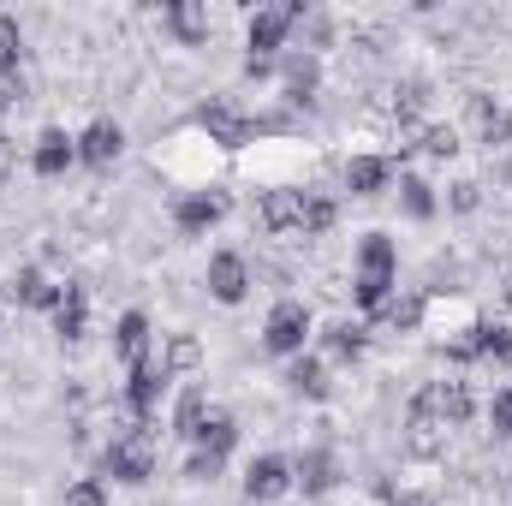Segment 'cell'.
<instances>
[{
  "mask_svg": "<svg viewBox=\"0 0 512 506\" xmlns=\"http://www.w3.org/2000/svg\"><path fill=\"white\" fill-rule=\"evenodd\" d=\"M399 506H429V501H399Z\"/></svg>",
  "mask_w": 512,
  "mask_h": 506,
  "instance_id": "obj_38",
  "label": "cell"
},
{
  "mask_svg": "<svg viewBox=\"0 0 512 506\" xmlns=\"http://www.w3.org/2000/svg\"><path fill=\"white\" fill-rule=\"evenodd\" d=\"M6 298H12L18 310H48V316H54V304H60V280H48V268L24 262V268L6 274Z\"/></svg>",
  "mask_w": 512,
  "mask_h": 506,
  "instance_id": "obj_11",
  "label": "cell"
},
{
  "mask_svg": "<svg viewBox=\"0 0 512 506\" xmlns=\"http://www.w3.org/2000/svg\"><path fill=\"white\" fill-rule=\"evenodd\" d=\"M54 334H60L66 346H78V340L90 334V292H84L78 280H60V304H54Z\"/></svg>",
  "mask_w": 512,
  "mask_h": 506,
  "instance_id": "obj_18",
  "label": "cell"
},
{
  "mask_svg": "<svg viewBox=\"0 0 512 506\" xmlns=\"http://www.w3.org/2000/svg\"><path fill=\"white\" fill-rule=\"evenodd\" d=\"M280 90H286V102H292V108H310V102H316V90H322V60H316V54H304V48H292V54L280 60Z\"/></svg>",
  "mask_w": 512,
  "mask_h": 506,
  "instance_id": "obj_15",
  "label": "cell"
},
{
  "mask_svg": "<svg viewBox=\"0 0 512 506\" xmlns=\"http://www.w3.org/2000/svg\"><path fill=\"white\" fill-rule=\"evenodd\" d=\"M352 274H382V280H399V245L387 233H364L358 251H352Z\"/></svg>",
  "mask_w": 512,
  "mask_h": 506,
  "instance_id": "obj_22",
  "label": "cell"
},
{
  "mask_svg": "<svg viewBox=\"0 0 512 506\" xmlns=\"http://www.w3.org/2000/svg\"><path fill=\"white\" fill-rule=\"evenodd\" d=\"M221 221H227V191L203 185V191H179V197H173V227H179L185 239H203V233H215Z\"/></svg>",
  "mask_w": 512,
  "mask_h": 506,
  "instance_id": "obj_4",
  "label": "cell"
},
{
  "mask_svg": "<svg viewBox=\"0 0 512 506\" xmlns=\"http://www.w3.org/2000/svg\"><path fill=\"white\" fill-rule=\"evenodd\" d=\"M483 417H489V435H495V441H512V387H495V393H489Z\"/></svg>",
  "mask_w": 512,
  "mask_h": 506,
  "instance_id": "obj_32",
  "label": "cell"
},
{
  "mask_svg": "<svg viewBox=\"0 0 512 506\" xmlns=\"http://www.w3.org/2000/svg\"><path fill=\"white\" fill-rule=\"evenodd\" d=\"M340 227V203L328 197V191H316V185H304V209H298V233L304 239H322V233H334Z\"/></svg>",
  "mask_w": 512,
  "mask_h": 506,
  "instance_id": "obj_24",
  "label": "cell"
},
{
  "mask_svg": "<svg viewBox=\"0 0 512 506\" xmlns=\"http://www.w3.org/2000/svg\"><path fill=\"white\" fill-rule=\"evenodd\" d=\"M322 352H328L334 364H358V358L370 352V328H364L358 316H340V322L322 328Z\"/></svg>",
  "mask_w": 512,
  "mask_h": 506,
  "instance_id": "obj_21",
  "label": "cell"
},
{
  "mask_svg": "<svg viewBox=\"0 0 512 506\" xmlns=\"http://www.w3.org/2000/svg\"><path fill=\"white\" fill-rule=\"evenodd\" d=\"M209 387H185L179 399H173V435H185V441H197V429L209 423Z\"/></svg>",
  "mask_w": 512,
  "mask_h": 506,
  "instance_id": "obj_27",
  "label": "cell"
},
{
  "mask_svg": "<svg viewBox=\"0 0 512 506\" xmlns=\"http://www.w3.org/2000/svg\"><path fill=\"white\" fill-rule=\"evenodd\" d=\"M60 506H108V489H102L96 477H78V483H66Z\"/></svg>",
  "mask_w": 512,
  "mask_h": 506,
  "instance_id": "obj_34",
  "label": "cell"
},
{
  "mask_svg": "<svg viewBox=\"0 0 512 506\" xmlns=\"http://www.w3.org/2000/svg\"><path fill=\"white\" fill-rule=\"evenodd\" d=\"M72 167H78V137H72V131L48 126L30 143V173H36V179H66Z\"/></svg>",
  "mask_w": 512,
  "mask_h": 506,
  "instance_id": "obj_10",
  "label": "cell"
},
{
  "mask_svg": "<svg viewBox=\"0 0 512 506\" xmlns=\"http://www.w3.org/2000/svg\"><path fill=\"white\" fill-rule=\"evenodd\" d=\"M197 126L209 131V143H221V149H245V143H251V131H256L251 120L227 102V96L203 102V108H197Z\"/></svg>",
  "mask_w": 512,
  "mask_h": 506,
  "instance_id": "obj_14",
  "label": "cell"
},
{
  "mask_svg": "<svg viewBox=\"0 0 512 506\" xmlns=\"http://www.w3.org/2000/svg\"><path fill=\"white\" fill-rule=\"evenodd\" d=\"M393 179H399V167L387 161V155H346V167H340V185L358 197V203H376L393 191Z\"/></svg>",
  "mask_w": 512,
  "mask_h": 506,
  "instance_id": "obj_9",
  "label": "cell"
},
{
  "mask_svg": "<svg viewBox=\"0 0 512 506\" xmlns=\"http://www.w3.org/2000/svg\"><path fill=\"white\" fill-rule=\"evenodd\" d=\"M447 209L453 215H477L483 209V179H453L447 185Z\"/></svg>",
  "mask_w": 512,
  "mask_h": 506,
  "instance_id": "obj_33",
  "label": "cell"
},
{
  "mask_svg": "<svg viewBox=\"0 0 512 506\" xmlns=\"http://www.w3.org/2000/svg\"><path fill=\"white\" fill-rule=\"evenodd\" d=\"M292 489V459L286 453H256L251 465H245V501H280Z\"/></svg>",
  "mask_w": 512,
  "mask_h": 506,
  "instance_id": "obj_13",
  "label": "cell"
},
{
  "mask_svg": "<svg viewBox=\"0 0 512 506\" xmlns=\"http://www.w3.org/2000/svg\"><path fill=\"white\" fill-rule=\"evenodd\" d=\"M221 465H227V459H215V453H197V447H191V459H185V483H215V477H221Z\"/></svg>",
  "mask_w": 512,
  "mask_h": 506,
  "instance_id": "obj_35",
  "label": "cell"
},
{
  "mask_svg": "<svg viewBox=\"0 0 512 506\" xmlns=\"http://www.w3.org/2000/svg\"><path fill=\"white\" fill-rule=\"evenodd\" d=\"M292 489L304 495V501H322V495H334L340 489V453L334 447H304L298 459H292Z\"/></svg>",
  "mask_w": 512,
  "mask_h": 506,
  "instance_id": "obj_7",
  "label": "cell"
},
{
  "mask_svg": "<svg viewBox=\"0 0 512 506\" xmlns=\"http://www.w3.org/2000/svg\"><path fill=\"white\" fill-rule=\"evenodd\" d=\"M298 209H304V191H292V185H268V191L256 197L262 233H298Z\"/></svg>",
  "mask_w": 512,
  "mask_h": 506,
  "instance_id": "obj_17",
  "label": "cell"
},
{
  "mask_svg": "<svg viewBox=\"0 0 512 506\" xmlns=\"http://www.w3.org/2000/svg\"><path fill=\"white\" fill-rule=\"evenodd\" d=\"M465 131H471L489 155H507L512 149V114L489 96V90H471V96H465Z\"/></svg>",
  "mask_w": 512,
  "mask_h": 506,
  "instance_id": "obj_3",
  "label": "cell"
},
{
  "mask_svg": "<svg viewBox=\"0 0 512 506\" xmlns=\"http://www.w3.org/2000/svg\"><path fill=\"white\" fill-rule=\"evenodd\" d=\"M286 387H292L298 399H328V358H316V352L292 358V364H286Z\"/></svg>",
  "mask_w": 512,
  "mask_h": 506,
  "instance_id": "obj_26",
  "label": "cell"
},
{
  "mask_svg": "<svg viewBox=\"0 0 512 506\" xmlns=\"http://www.w3.org/2000/svg\"><path fill=\"white\" fill-rule=\"evenodd\" d=\"M6 173H12V137L0 131V179H6Z\"/></svg>",
  "mask_w": 512,
  "mask_h": 506,
  "instance_id": "obj_37",
  "label": "cell"
},
{
  "mask_svg": "<svg viewBox=\"0 0 512 506\" xmlns=\"http://www.w3.org/2000/svg\"><path fill=\"white\" fill-rule=\"evenodd\" d=\"M24 72V24L12 12H0V84Z\"/></svg>",
  "mask_w": 512,
  "mask_h": 506,
  "instance_id": "obj_30",
  "label": "cell"
},
{
  "mask_svg": "<svg viewBox=\"0 0 512 506\" xmlns=\"http://www.w3.org/2000/svg\"><path fill=\"white\" fill-rule=\"evenodd\" d=\"M471 340H477V364L512 370V328L507 322H471Z\"/></svg>",
  "mask_w": 512,
  "mask_h": 506,
  "instance_id": "obj_28",
  "label": "cell"
},
{
  "mask_svg": "<svg viewBox=\"0 0 512 506\" xmlns=\"http://www.w3.org/2000/svg\"><path fill=\"white\" fill-rule=\"evenodd\" d=\"M191 447H197V453H215V459H227V453L239 447V417L215 405V411H209V423L197 429V441H191Z\"/></svg>",
  "mask_w": 512,
  "mask_h": 506,
  "instance_id": "obj_25",
  "label": "cell"
},
{
  "mask_svg": "<svg viewBox=\"0 0 512 506\" xmlns=\"http://www.w3.org/2000/svg\"><path fill=\"white\" fill-rule=\"evenodd\" d=\"M203 286H209V298L215 304H245L256 286L251 274V256L245 251H215L209 256V268H203Z\"/></svg>",
  "mask_w": 512,
  "mask_h": 506,
  "instance_id": "obj_5",
  "label": "cell"
},
{
  "mask_svg": "<svg viewBox=\"0 0 512 506\" xmlns=\"http://www.w3.org/2000/svg\"><path fill=\"white\" fill-rule=\"evenodd\" d=\"M417 149H423L429 161H453V155L465 149V137H459V126H441V120H429V126L417 131Z\"/></svg>",
  "mask_w": 512,
  "mask_h": 506,
  "instance_id": "obj_31",
  "label": "cell"
},
{
  "mask_svg": "<svg viewBox=\"0 0 512 506\" xmlns=\"http://www.w3.org/2000/svg\"><path fill=\"white\" fill-rule=\"evenodd\" d=\"M161 370H167V376H197V370H203V340H197V334H167Z\"/></svg>",
  "mask_w": 512,
  "mask_h": 506,
  "instance_id": "obj_29",
  "label": "cell"
},
{
  "mask_svg": "<svg viewBox=\"0 0 512 506\" xmlns=\"http://www.w3.org/2000/svg\"><path fill=\"white\" fill-rule=\"evenodd\" d=\"M292 48V18L286 6H256L245 18V54H262V60H286Z\"/></svg>",
  "mask_w": 512,
  "mask_h": 506,
  "instance_id": "obj_8",
  "label": "cell"
},
{
  "mask_svg": "<svg viewBox=\"0 0 512 506\" xmlns=\"http://www.w3.org/2000/svg\"><path fill=\"white\" fill-rule=\"evenodd\" d=\"M161 30H167L179 48H203V42L215 36V18H209V6H197V0H179V6L161 12Z\"/></svg>",
  "mask_w": 512,
  "mask_h": 506,
  "instance_id": "obj_16",
  "label": "cell"
},
{
  "mask_svg": "<svg viewBox=\"0 0 512 506\" xmlns=\"http://www.w3.org/2000/svg\"><path fill=\"white\" fill-rule=\"evenodd\" d=\"M114 358H120L126 370L149 358V316H143V310H126V316L114 322Z\"/></svg>",
  "mask_w": 512,
  "mask_h": 506,
  "instance_id": "obj_23",
  "label": "cell"
},
{
  "mask_svg": "<svg viewBox=\"0 0 512 506\" xmlns=\"http://www.w3.org/2000/svg\"><path fill=\"white\" fill-rule=\"evenodd\" d=\"M167 387H173V376L161 370V358L131 364V370H126V411H131V423H155V411H161Z\"/></svg>",
  "mask_w": 512,
  "mask_h": 506,
  "instance_id": "obj_6",
  "label": "cell"
},
{
  "mask_svg": "<svg viewBox=\"0 0 512 506\" xmlns=\"http://www.w3.org/2000/svg\"><path fill=\"white\" fill-rule=\"evenodd\" d=\"M155 447H161V435H155V423H120L114 435H108V447H102V477H114V483H149L155 477Z\"/></svg>",
  "mask_w": 512,
  "mask_h": 506,
  "instance_id": "obj_1",
  "label": "cell"
},
{
  "mask_svg": "<svg viewBox=\"0 0 512 506\" xmlns=\"http://www.w3.org/2000/svg\"><path fill=\"white\" fill-rule=\"evenodd\" d=\"M120 155H126V131H120V120H90V126L78 131V161H84L90 173H108Z\"/></svg>",
  "mask_w": 512,
  "mask_h": 506,
  "instance_id": "obj_12",
  "label": "cell"
},
{
  "mask_svg": "<svg viewBox=\"0 0 512 506\" xmlns=\"http://www.w3.org/2000/svg\"><path fill=\"white\" fill-rule=\"evenodd\" d=\"M280 72V60H262V54H245V78L251 84H262V78H274Z\"/></svg>",
  "mask_w": 512,
  "mask_h": 506,
  "instance_id": "obj_36",
  "label": "cell"
},
{
  "mask_svg": "<svg viewBox=\"0 0 512 506\" xmlns=\"http://www.w3.org/2000/svg\"><path fill=\"white\" fill-rule=\"evenodd\" d=\"M0 334H6V310H0Z\"/></svg>",
  "mask_w": 512,
  "mask_h": 506,
  "instance_id": "obj_39",
  "label": "cell"
},
{
  "mask_svg": "<svg viewBox=\"0 0 512 506\" xmlns=\"http://www.w3.org/2000/svg\"><path fill=\"white\" fill-rule=\"evenodd\" d=\"M423 316H429V292H411V286H399L382 310H376V322H382L387 334H417Z\"/></svg>",
  "mask_w": 512,
  "mask_h": 506,
  "instance_id": "obj_19",
  "label": "cell"
},
{
  "mask_svg": "<svg viewBox=\"0 0 512 506\" xmlns=\"http://www.w3.org/2000/svg\"><path fill=\"white\" fill-rule=\"evenodd\" d=\"M393 203H399L405 221H435L441 215V197H435V185L423 173H399L393 179Z\"/></svg>",
  "mask_w": 512,
  "mask_h": 506,
  "instance_id": "obj_20",
  "label": "cell"
},
{
  "mask_svg": "<svg viewBox=\"0 0 512 506\" xmlns=\"http://www.w3.org/2000/svg\"><path fill=\"white\" fill-rule=\"evenodd\" d=\"M310 334H316V316H310L304 298H280V304L262 316V352H268V358H286V364L304 358Z\"/></svg>",
  "mask_w": 512,
  "mask_h": 506,
  "instance_id": "obj_2",
  "label": "cell"
}]
</instances>
